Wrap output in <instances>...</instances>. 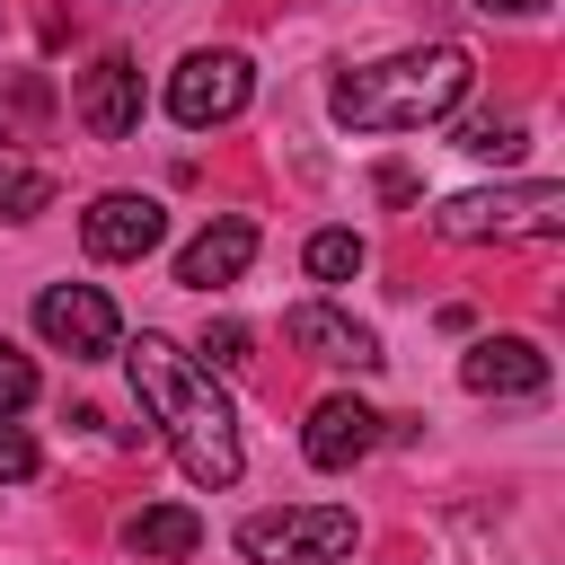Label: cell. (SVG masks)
Here are the masks:
<instances>
[{"mask_svg": "<svg viewBox=\"0 0 565 565\" xmlns=\"http://www.w3.org/2000/svg\"><path fill=\"white\" fill-rule=\"evenodd\" d=\"M433 221H441V238H556L565 230V185H547V177L477 185V194H450Z\"/></svg>", "mask_w": 565, "mask_h": 565, "instance_id": "277c9868", "label": "cell"}, {"mask_svg": "<svg viewBox=\"0 0 565 565\" xmlns=\"http://www.w3.org/2000/svg\"><path fill=\"white\" fill-rule=\"evenodd\" d=\"M35 335L62 344L71 362H97V353H115L124 318H115V300H106L97 282H44V291H35Z\"/></svg>", "mask_w": 565, "mask_h": 565, "instance_id": "8992f818", "label": "cell"}, {"mask_svg": "<svg viewBox=\"0 0 565 565\" xmlns=\"http://www.w3.org/2000/svg\"><path fill=\"white\" fill-rule=\"evenodd\" d=\"M459 97H468V53L459 44L388 53V62H362V71H344L327 88L344 132H415V124H441Z\"/></svg>", "mask_w": 565, "mask_h": 565, "instance_id": "7a4b0ae2", "label": "cell"}, {"mask_svg": "<svg viewBox=\"0 0 565 565\" xmlns=\"http://www.w3.org/2000/svg\"><path fill=\"white\" fill-rule=\"evenodd\" d=\"M459 150H468V159H512V150H521V124H512V115H468V124H459Z\"/></svg>", "mask_w": 565, "mask_h": 565, "instance_id": "2e32d148", "label": "cell"}, {"mask_svg": "<svg viewBox=\"0 0 565 565\" xmlns=\"http://www.w3.org/2000/svg\"><path fill=\"white\" fill-rule=\"evenodd\" d=\"M79 238H88V256L132 265V256H150V247L168 238V212H159L150 194H97V203L79 212Z\"/></svg>", "mask_w": 565, "mask_h": 565, "instance_id": "52a82bcc", "label": "cell"}, {"mask_svg": "<svg viewBox=\"0 0 565 565\" xmlns=\"http://www.w3.org/2000/svg\"><path fill=\"white\" fill-rule=\"evenodd\" d=\"M282 335H291L309 362H344V371H371V362H380V335H371L362 318L327 309V300H300V309L282 318Z\"/></svg>", "mask_w": 565, "mask_h": 565, "instance_id": "30bf717a", "label": "cell"}, {"mask_svg": "<svg viewBox=\"0 0 565 565\" xmlns=\"http://www.w3.org/2000/svg\"><path fill=\"white\" fill-rule=\"evenodd\" d=\"M371 441H380V415H371L362 397H318V406H309V433H300L309 468H353Z\"/></svg>", "mask_w": 565, "mask_h": 565, "instance_id": "7c38bea8", "label": "cell"}, {"mask_svg": "<svg viewBox=\"0 0 565 565\" xmlns=\"http://www.w3.org/2000/svg\"><path fill=\"white\" fill-rule=\"evenodd\" d=\"M124 362H132V388H141V406L159 415L177 468H185L194 486H238V415H230V397L212 388V371H194L168 335H132Z\"/></svg>", "mask_w": 565, "mask_h": 565, "instance_id": "6da1fadb", "label": "cell"}, {"mask_svg": "<svg viewBox=\"0 0 565 565\" xmlns=\"http://www.w3.org/2000/svg\"><path fill=\"white\" fill-rule=\"evenodd\" d=\"M79 124H88L97 141H124V132L141 124V71H132L124 53H106V62L79 71Z\"/></svg>", "mask_w": 565, "mask_h": 565, "instance_id": "8fae6325", "label": "cell"}, {"mask_svg": "<svg viewBox=\"0 0 565 565\" xmlns=\"http://www.w3.org/2000/svg\"><path fill=\"white\" fill-rule=\"evenodd\" d=\"M362 265H371L362 230H318V238H309V282H353Z\"/></svg>", "mask_w": 565, "mask_h": 565, "instance_id": "5bb4252c", "label": "cell"}, {"mask_svg": "<svg viewBox=\"0 0 565 565\" xmlns=\"http://www.w3.org/2000/svg\"><path fill=\"white\" fill-rule=\"evenodd\" d=\"M362 539V521L344 503H282V512H247L238 521V556L247 565H344Z\"/></svg>", "mask_w": 565, "mask_h": 565, "instance_id": "3957f363", "label": "cell"}, {"mask_svg": "<svg viewBox=\"0 0 565 565\" xmlns=\"http://www.w3.org/2000/svg\"><path fill=\"white\" fill-rule=\"evenodd\" d=\"M26 477H35V441L0 415V486H26Z\"/></svg>", "mask_w": 565, "mask_h": 565, "instance_id": "ac0fdd59", "label": "cell"}, {"mask_svg": "<svg viewBox=\"0 0 565 565\" xmlns=\"http://www.w3.org/2000/svg\"><path fill=\"white\" fill-rule=\"evenodd\" d=\"M53 203V177L44 168H0V221H35Z\"/></svg>", "mask_w": 565, "mask_h": 565, "instance_id": "9a60e30c", "label": "cell"}, {"mask_svg": "<svg viewBox=\"0 0 565 565\" xmlns=\"http://www.w3.org/2000/svg\"><path fill=\"white\" fill-rule=\"evenodd\" d=\"M477 9H503V18H530L539 0H477Z\"/></svg>", "mask_w": 565, "mask_h": 565, "instance_id": "ffe728a7", "label": "cell"}, {"mask_svg": "<svg viewBox=\"0 0 565 565\" xmlns=\"http://www.w3.org/2000/svg\"><path fill=\"white\" fill-rule=\"evenodd\" d=\"M124 539H132V556L177 565V556H194V547H203V512H194V503H150V512H132V521H124Z\"/></svg>", "mask_w": 565, "mask_h": 565, "instance_id": "4fadbf2b", "label": "cell"}, {"mask_svg": "<svg viewBox=\"0 0 565 565\" xmlns=\"http://www.w3.org/2000/svg\"><path fill=\"white\" fill-rule=\"evenodd\" d=\"M203 353H212L221 371H230V362H247V327H238V318H221V327L203 335Z\"/></svg>", "mask_w": 565, "mask_h": 565, "instance_id": "d6986e66", "label": "cell"}, {"mask_svg": "<svg viewBox=\"0 0 565 565\" xmlns=\"http://www.w3.org/2000/svg\"><path fill=\"white\" fill-rule=\"evenodd\" d=\"M247 88H256V71H247V53H185L177 71H168V115L185 124V132H212V124H230L238 106H247Z\"/></svg>", "mask_w": 565, "mask_h": 565, "instance_id": "5b68a950", "label": "cell"}, {"mask_svg": "<svg viewBox=\"0 0 565 565\" xmlns=\"http://www.w3.org/2000/svg\"><path fill=\"white\" fill-rule=\"evenodd\" d=\"M247 256H256V221H247V212H221L212 230H194V238L177 247V282H185V291L238 282V274H247Z\"/></svg>", "mask_w": 565, "mask_h": 565, "instance_id": "9c48e42d", "label": "cell"}, {"mask_svg": "<svg viewBox=\"0 0 565 565\" xmlns=\"http://www.w3.org/2000/svg\"><path fill=\"white\" fill-rule=\"evenodd\" d=\"M459 380H468L477 397H539V388H547V353H539L530 335H477V344L459 353Z\"/></svg>", "mask_w": 565, "mask_h": 565, "instance_id": "ba28073f", "label": "cell"}, {"mask_svg": "<svg viewBox=\"0 0 565 565\" xmlns=\"http://www.w3.org/2000/svg\"><path fill=\"white\" fill-rule=\"evenodd\" d=\"M26 397H35V362H26V353L0 335V415H18Z\"/></svg>", "mask_w": 565, "mask_h": 565, "instance_id": "e0dca14e", "label": "cell"}]
</instances>
